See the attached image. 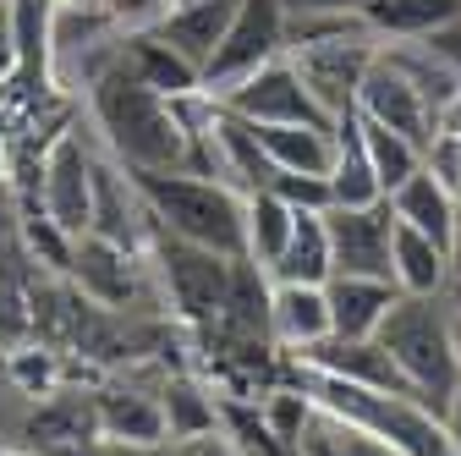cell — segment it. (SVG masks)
Listing matches in <instances>:
<instances>
[{"instance_id":"6da1fadb","label":"cell","mask_w":461,"mask_h":456,"mask_svg":"<svg viewBox=\"0 0 461 456\" xmlns=\"http://www.w3.org/2000/svg\"><path fill=\"white\" fill-rule=\"evenodd\" d=\"M88 116L127 170H193V132L176 116V99L138 83L122 61H110L88 78Z\"/></svg>"},{"instance_id":"7a4b0ae2","label":"cell","mask_w":461,"mask_h":456,"mask_svg":"<svg viewBox=\"0 0 461 456\" xmlns=\"http://www.w3.org/2000/svg\"><path fill=\"white\" fill-rule=\"evenodd\" d=\"M132 187L149 209V225L170 237L203 242L225 259H248V198L203 170H132Z\"/></svg>"},{"instance_id":"3957f363","label":"cell","mask_w":461,"mask_h":456,"mask_svg":"<svg viewBox=\"0 0 461 456\" xmlns=\"http://www.w3.org/2000/svg\"><path fill=\"white\" fill-rule=\"evenodd\" d=\"M379 341L390 347L395 369L407 374L423 407L445 413V402L461 385V352H456V308L445 297H407L401 292L390 319L379 324Z\"/></svg>"},{"instance_id":"277c9868","label":"cell","mask_w":461,"mask_h":456,"mask_svg":"<svg viewBox=\"0 0 461 456\" xmlns=\"http://www.w3.org/2000/svg\"><path fill=\"white\" fill-rule=\"evenodd\" d=\"M297 385L313 396V402L346 424H357L379 440H390L401 456H461L439 424L434 407H423L418 396H395V390H374V385H352L335 374H297Z\"/></svg>"},{"instance_id":"5b68a950","label":"cell","mask_w":461,"mask_h":456,"mask_svg":"<svg viewBox=\"0 0 461 456\" xmlns=\"http://www.w3.org/2000/svg\"><path fill=\"white\" fill-rule=\"evenodd\" d=\"M149 253H154V269H159V287L176 308V319L198 335H214L220 319H225V297H230V269L237 259H225L203 242H187V237H170L159 225H149Z\"/></svg>"},{"instance_id":"8992f818","label":"cell","mask_w":461,"mask_h":456,"mask_svg":"<svg viewBox=\"0 0 461 456\" xmlns=\"http://www.w3.org/2000/svg\"><path fill=\"white\" fill-rule=\"evenodd\" d=\"M285 28H292V12L285 0H242L237 6V23H230L225 44L214 50V61L203 72V88L209 94H225L230 83L253 78L258 67L280 61L285 55Z\"/></svg>"},{"instance_id":"52a82bcc","label":"cell","mask_w":461,"mask_h":456,"mask_svg":"<svg viewBox=\"0 0 461 456\" xmlns=\"http://www.w3.org/2000/svg\"><path fill=\"white\" fill-rule=\"evenodd\" d=\"M214 99L230 105L237 116L258 122V127H335V116L308 94V83L297 78V67L285 61V55H280V61H269V67H258L253 78L230 83Z\"/></svg>"},{"instance_id":"ba28073f","label":"cell","mask_w":461,"mask_h":456,"mask_svg":"<svg viewBox=\"0 0 461 456\" xmlns=\"http://www.w3.org/2000/svg\"><path fill=\"white\" fill-rule=\"evenodd\" d=\"M39 204L44 214L77 242L94 232V154L77 127L55 132V143L39 160Z\"/></svg>"},{"instance_id":"9c48e42d","label":"cell","mask_w":461,"mask_h":456,"mask_svg":"<svg viewBox=\"0 0 461 456\" xmlns=\"http://www.w3.org/2000/svg\"><path fill=\"white\" fill-rule=\"evenodd\" d=\"M357 110L368 122H379V127H390V132H401V138H412L423 154L434 149V132H439V110L429 105V94L412 83V72L395 61V55L379 44V61H374V72L363 78V94H357Z\"/></svg>"},{"instance_id":"30bf717a","label":"cell","mask_w":461,"mask_h":456,"mask_svg":"<svg viewBox=\"0 0 461 456\" xmlns=\"http://www.w3.org/2000/svg\"><path fill=\"white\" fill-rule=\"evenodd\" d=\"M330 248H335V275H368V280H395V209L390 198L368 204V209H330Z\"/></svg>"},{"instance_id":"8fae6325","label":"cell","mask_w":461,"mask_h":456,"mask_svg":"<svg viewBox=\"0 0 461 456\" xmlns=\"http://www.w3.org/2000/svg\"><path fill=\"white\" fill-rule=\"evenodd\" d=\"M297 363L308 374H335V379H352V385L412 396L407 374L395 369V358H390V347H384L379 335H324V341H313V347L297 352Z\"/></svg>"},{"instance_id":"7c38bea8","label":"cell","mask_w":461,"mask_h":456,"mask_svg":"<svg viewBox=\"0 0 461 456\" xmlns=\"http://www.w3.org/2000/svg\"><path fill=\"white\" fill-rule=\"evenodd\" d=\"M237 6H242V0H176V6L154 23V33L176 50L182 61H193L198 72H209L214 50L225 44L230 23H237Z\"/></svg>"},{"instance_id":"4fadbf2b","label":"cell","mask_w":461,"mask_h":456,"mask_svg":"<svg viewBox=\"0 0 461 456\" xmlns=\"http://www.w3.org/2000/svg\"><path fill=\"white\" fill-rule=\"evenodd\" d=\"M132 264H138L132 248L88 232V237L72 242V269L67 275L77 280V292L94 297L99 308H122V303H132Z\"/></svg>"},{"instance_id":"5bb4252c","label":"cell","mask_w":461,"mask_h":456,"mask_svg":"<svg viewBox=\"0 0 461 456\" xmlns=\"http://www.w3.org/2000/svg\"><path fill=\"white\" fill-rule=\"evenodd\" d=\"M94 413H99V434L104 440H127V445H159V440H170L159 390L104 385V390H94Z\"/></svg>"},{"instance_id":"9a60e30c","label":"cell","mask_w":461,"mask_h":456,"mask_svg":"<svg viewBox=\"0 0 461 456\" xmlns=\"http://www.w3.org/2000/svg\"><path fill=\"white\" fill-rule=\"evenodd\" d=\"M115 61H122L138 83H149L154 94H165V99H182V94H198L203 88V72L193 61H182V55L170 50L154 28L127 33L122 44H115Z\"/></svg>"},{"instance_id":"2e32d148","label":"cell","mask_w":461,"mask_h":456,"mask_svg":"<svg viewBox=\"0 0 461 456\" xmlns=\"http://www.w3.org/2000/svg\"><path fill=\"white\" fill-rule=\"evenodd\" d=\"M390 209H395V220L401 225H412V232H423V237H434L439 248H450L456 242V220H461V198L434 177V170L423 165L412 182H401L395 193H390Z\"/></svg>"},{"instance_id":"e0dca14e","label":"cell","mask_w":461,"mask_h":456,"mask_svg":"<svg viewBox=\"0 0 461 456\" xmlns=\"http://www.w3.org/2000/svg\"><path fill=\"white\" fill-rule=\"evenodd\" d=\"M324 292H330L335 335H379V324L390 319V308L401 297L395 280H368V275H335Z\"/></svg>"},{"instance_id":"ac0fdd59","label":"cell","mask_w":461,"mask_h":456,"mask_svg":"<svg viewBox=\"0 0 461 456\" xmlns=\"http://www.w3.org/2000/svg\"><path fill=\"white\" fill-rule=\"evenodd\" d=\"M335 335L330 319V292L324 287H303V280H275V341L280 347H313V341Z\"/></svg>"},{"instance_id":"d6986e66","label":"cell","mask_w":461,"mask_h":456,"mask_svg":"<svg viewBox=\"0 0 461 456\" xmlns=\"http://www.w3.org/2000/svg\"><path fill=\"white\" fill-rule=\"evenodd\" d=\"M330 193L340 209H368L384 198L374 165H368V149H363V116L352 110V116L335 122V170H330Z\"/></svg>"},{"instance_id":"ffe728a7","label":"cell","mask_w":461,"mask_h":456,"mask_svg":"<svg viewBox=\"0 0 461 456\" xmlns=\"http://www.w3.org/2000/svg\"><path fill=\"white\" fill-rule=\"evenodd\" d=\"M390 275H395V287L407 297H445L450 280H456L450 275V248H439L434 237H423V232L395 220V264H390Z\"/></svg>"},{"instance_id":"44dd1931","label":"cell","mask_w":461,"mask_h":456,"mask_svg":"<svg viewBox=\"0 0 461 456\" xmlns=\"http://www.w3.org/2000/svg\"><path fill=\"white\" fill-rule=\"evenodd\" d=\"M456 12H461V0H368L357 17L384 44H418L434 28H445Z\"/></svg>"},{"instance_id":"7402d4cb","label":"cell","mask_w":461,"mask_h":456,"mask_svg":"<svg viewBox=\"0 0 461 456\" xmlns=\"http://www.w3.org/2000/svg\"><path fill=\"white\" fill-rule=\"evenodd\" d=\"M258 138L275 170H297V177L335 170V127H258Z\"/></svg>"},{"instance_id":"603a6c76","label":"cell","mask_w":461,"mask_h":456,"mask_svg":"<svg viewBox=\"0 0 461 456\" xmlns=\"http://www.w3.org/2000/svg\"><path fill=\"white\" fill-rule=\"evenodd\" d=\"M269 275L275 280H303V287H330L335 280V248H330L324 214H297V232H292V242H285V253Z\"/></svg>"},{"instance_id":"cb8c5ba5","label":"cell","mask_w":461,"mask_h":456,"mask_svg":"<svg viewBox=\"0 0 461 456\" xmlns=\"http://www.w3.org/2000/svg\"><path fill=\"white\" fill-rule=\"evenodd\" d=\"M297 456H401V451L390 440H379V434H368L357 424H346V418H335V413H324L313 402V418L297 434Z\"/></svg>"},{"instance_id":"d4e9b609","label":"cell","mask_w":461,"mask_h":456,"mask_svg":"<svg viewBox=\"0 0 461 456\" xmlns=\"http://www.w3.org/2000/svg\"><path fill=\"white\" fill-rule=\"evenodd\" d=\"M159 407H165L170 440H198V434H214L220 429V402H214V396L193 374H170L159 385Z\"/></svg>"},{"instance_id":"484cf974","label":"cell","mask_w":461,"mask_h":456,"mask_svg":"<svg viewBox=\"0 0 461 456\" xmlns=\"http://www.w3.org/2000/svg\"><path fill=\"white\" fill-rule=\"evenodd\" d=\"M357 116H363V110H357ZM363 149H368V165H374L384 198H390L401 182H412L418 170L429 165V154H423L412 138H401V132H390V127H379V122H368V116H363Z\"/></svg>"},{"instance_id":"4316f807","label":"cell","mask_w":461,"mask_h":456,"mask_svg":"<svg viewBox=\"0 0 461 456\" xmlns=\"http://www.w3.org/2000/svg\"><path fill=\"white\" fill-rule=\"evenodd\" d=\"M292 232H297V209L292 204H280L269 187L248 198V259H258L264 269H275L280 253H285V242H292Z\"/></svg>"},{"instance_id":"83f0119b","label":"cell","mask_w":461,"mask_h":456,"mask_svg":"<svg viewBox=\"0 0 461 456\" xmlns=\"http://www.w3.org/2000/svg\"><path fill=\"white\" fill-rule=\"evenodd\" d=\"M269 193H275L280 204H292L297 214H330V209H335L330 177H297V170H275V177H269Z\"/></svg>"},{"instance_id":"f1b7e54d","label":"cell","mask_w":461,"mask_h":456,"mask_svg":"<svg viewBox=\"0 0 461 456\" xmlns=\"http://www.w3.org/2000/svg\"><path fill=\"white\" fill-rule=\"evenodd\" d=\"M418 44H423V50L434 55V61H445V67H450V72L461 78V12H456V17H450L445 28H434L429 39H418Z\"/></svg>"},{"instance_id":"f546056e","label":"cell","mask_w":461,"mask_h":456,"mask_svg":"<svg viewBox=\"0 0 461 456\" xmlns=\"http://www.w3.org/2000/svg\"><path fill=\"white\" fill-rule=\"evenodd\" d=\"M368 0H285L292 17H357Z\"/></svg>"},{"instance_id":"4dcf8cb0","label":"cell","mask_w":461,"mask_h":456,"mask_svg":"<svg viewBox=\"0 0 461 456\" xmlns=\"http://www.w3.org/2000/svg\"><path fill=\"white\" fill-rule=\"evenodd\" d=\"M176 456H237V445H230L225 429H214V434H198V440H176Z\"/></svg>"},{"instance_id":"1f68e13d","label":"cell","mask_w":461,"mask_h":456,"mask_svg":"<svg viewBox=\"0 0 461 456\" xmlns=\"http://www.w3.org/2000/svg\"><path fill=\"white\" fill-rule=\"evenodd\" d=\"M439 424H445V434H450V445L461 451V385H456V396L445 402V413H439Z\"/></svg>"},{"instance_id":"d6a6232c","label":"cell","mask_w":461,"mask_h":456,"mask_svg":"<svg viewBox=\"0 0 461 456\" xmlns=\"http://www.w3.org/2000/svg\"><path fill=\"white\" fill-rule=\"evenodd\" d=\"M445 303H450V308H456V314H461V275H456V280H450V292H445Z\"/></svg>"},{"instance_id":"836d02e7","label":"cell","mask_w":461,"mask_h":456,"mask_svg":"<svg viewBox=\"0 0 461 456\" xmlns=\"http://www.w3.org/2000/svg\"><path fill=\"white\" fill-rule=\"evenodd\" d=\"M0 456H39V451H12V445H0Z\"/></svg>"},{"instance_id":"e575fe53","label":"cell","mask_w":461,"mask_h":456,"mask_svg":"<svg viewBox=\"0 0 461 456\" xmlns=\"http://www.w3.org/2000/svg\"><path fill=\"white\" fill-rule=\"evenodd\" d=\"M456 352H461V314H456Z\"/></svg>"},{"instance_id":"d590c367","label":"cell","mask_w":461,"mask_h":456,"mask_svg":"<svg viewBox=\"0 0 461 456\" xmlns=\"http://www.w3.org/2000/svg\"><path fill=\"white\" fill-rule=\"evenodd\" d=\"M159 6H165V12H170V6H176V0H159Z\"/></svg>"}]
</instances>
